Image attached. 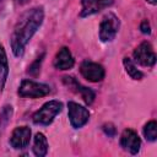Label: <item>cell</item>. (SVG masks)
<instances>
[{
    "label": "cell",
    "mask_w": 157,
    "mask_h": 157,
    "mask_svg": "<svg viewBox=\"0 0 157 157\" xmlns=\"http://www.w3.org/2000/svg\"><path fill=\"white\" fill-rule=\"evenodd\" d=\"M43 18L44 11L42 6L27 10L18 17L11 34V48L15 56L23 55L25 47L31 40L32 36L37 32V29L40 27Z\"/></svg>",
    "instance_id": "cell-1"
},
{
    "label": "cell",
    "mask_w": 157,
    "mask_h": 157,
    "mask_svg": "<svg viewBox=\"0 0 157 157\" xmlns=\"http://www.w3.org/2000/svg\"><path fill=\"white\" fill-rule=\"evenodd\" d=\"M63 103L59 101H49L44 103L34 114H33V123L40 125H49L54 118L61 112Z\"/></svg>",
    "instance_id": "cell-2"
},
{
    "label": "cell",
    "mask_w": 157,
    "mask_h": 157,
    "mask_svg": "<svg viewBox=\"0 0 157 157\" xmlns=\"http://www.w3.org/2000/svg\"><path fill=\"white\" fill-rule=\"evenodd\" d=\"M50 93V87L45 83L23 80L18 87V94L23 98H39Z\"/></svg>",
    "instance_id": "cell-3"
},
{
    "label": "cell",
    "mask_w": 157,
    "mask_h": 157,
    "mask_svg": "<svg viewBox=\"0 0 157 157\" xmlns=\"http://www.w3.org/2000/svg\"><path fill=\"white\" fill-rule=\"evenodd\" d=\"M120 27V21L119 18L109 12L108 15H105L99 25V39L102 42H110L115 38L118 31Z\"/></svg>",
    "instance_id": "cell-4"
},
{
    "label": "cell",
    "mask_w": 157,
    "mask_h": 157,
    "mask_svg": "<svg viewBox=\"0 0 157 157\" xmlns=\"http://www.w3.org/2000/svg\"><path fill=\"white\" fill-rule=\"evenodd\" d=\"M67 110H69V120L72 128L80 129L82 128L90 119V112L83 105L76 103V102H69L67 103Z\"/></svg>",
    "instance_id": "cell-5"
},
{
    "label": "cell",
    "mask_w": 157,
    "mask_h": 157,
    "mask_svg": "<svg viewBox=\"0 0 157 157\" xmlns=\"http://www.w3.org/2000/svg\"><path fill=\"white\" fill-rule=\"evenodd\" d=\"M134 59L142 66H153L156 63V54L152 49V45L148 42H142L134 50Z\"/></svg>",
    "instance_id": "cell-6"
},
{
    "label": "cell",
    "mask_w": 157,
    "mask_h": 157,
    "mask_svg": "<svg viewBox=\"0 0 157 157\" xmlns=\"http://www.w3.org/2000/svg\"><path fill=\"white\" fill-rule=\"evenodd\" d=\"M80 72L86 80L91 82H99L104 78V75H105L103 66L91 60L82 61V64L80 65Z\"/></svg>",
    "instance_id": "cell-7"
},
{
    "label": "cell",
    "mask_w": 157,
    "mask_h": 157,
    "mask_svg": "<svg viewBox=\"0 0 157 157\" xmlns=\"http://www.w3.org/2000/svg\"><path fill=\"white\" fill-rule=\"evenodd\" d=\"M120 146L131 155H136L140 151L141 140L132 129H125L120 136Z\"/></svg>",
    "instance_id": "cell-8"
},
{
    "label": "cell",
    "mask_w": 157,
    "mask_h": 157,
    "mask_svg": "<svg viewBox=\"0 0 157 157\" xmlns=\"http://www.w3.org/2000/svg\"><path fill=\"white\" fill-rule=\"evenodd\" d=\"M29 140H31V129L28 126H18L11 134L10 145L16 150L25 148L28 146Z\"/></svg>",
    "instance_id": "cell-9"
},
{
    "label": "cell",
    "mask_w": 157,
    "mask_h": 157,
    "mask_svg": "<svg viewBox=\"0 0 157 157\" xmlns=\"http://www.w3.org/2000/svg\"><path fill=\"white\" fill-rule=\"evenodd\" d=\"M63 81H64V83H65L71 91H75V92L80 93L86 104L90 105V104L93 103V101H94V92H93L91 88L81 86V85H80L74 77H71V76H64V77H63Z\"/></svg>",
    "instance_id": "cell-10"
},
{
    "label": "cell",
    "mask_w": 157,
    "mask_h": 157,
    "mask_svg": "<svg viewBox=\"0 0 157 157\" xmlns=\"http://www.w3.org/2000/svg\"><path fill=\"white\" fill-rule=\"evenodd\" d=\"M112 4L113 0H81L82 10L80 12V17H87L97 13L101 10L110 6Z\"/></svg>",
    "instance_id": "cell-11"
},
{
    "label": "cell",
    "mask_w": 157,
    "mask_h": 157,
    "mask_svg": "<svg viewBox=\"0 0 157 157\" xmlns=\"http://www.w3.org/2000/svg\"><path fill=\"white\" fill-rule=\"evenodd\" d=\"M53 64H54L55 69H58V70H69L74 66L75 60H74L71 52L69 50L67 47H63L61 49H59Z\"/></svg>",
    "instance_id": "cell-12"
},
{
    "label": "cell",
    "mask_w": 157,
    "mask_h": 157,
    "mask_svg": "<svg viewBox=\"0 0 157 157\" xmlns=\"http://www.w3.org/2000/svg\"><path fill=\"white\" fill-rule=\"evenodd\" d=\"M9 76V63H7V56L4 47L0 44V94L4 91L6 80Z\"/></svg>",
    "instance_id": "cell-13"
},
{
    "label": "cell",
    "mask_w": 157,
    "mask_h": 157,
    "mask_svg": "<svg viewBox=\"0 0 157 157\" xmlns=\"http://www.w3.org/2000/svg\"><path fill=\"white\" fill-rule=\"evenodd\" d=\"M48 152V141L44 134L37 132L34 136V144H33V153L37 157H44Z\"/></svg>",
    "instance_id": "cell-14"
},
{
    "label": "cell",
    "mask_w": 157,
    "mask_h": 157,
    "mask_svg": "<svg viewBox=\"0 0 157 157\" xmlns=\"http://www.w3.org/2000/svg\"><path fill=\"white\" fill-rule=\"evenodd\" d=\"M123 64H124L125 71L128 72V75H129L131 78H134V80H141V78L144 77V74L136 67V65L134 64V61H132L130 58L125 56V58L123 59Z\"/></svg>",
    "instance_id": "cell-15"
},
{
    "label": "cell",
    "mask_w": 157,
    "mask_h": 157,
    "mask_svg": "<svg viewBox=\"0 0 157 157\" xmlns=\"http://www.w3.org/2000/svg\"><path fill=\"white\" fill-rule=\"evenodd\" d=\"M12 113H13V109L10 104H6L2 107L1 112H0V132H2V130L7 126L11 117H12Z\"/></svg>",
    "instance_id": "cell-16"
},
{
    "label": "cell",
    "mask_w": 157,
    "mask_h": 157,
    "mask_svg": "<svg viewBox=\"0 0 157 157\" xmlns=\"http://www.w3.org/2000/svg\"><path fill=\"white\" fill-rule=\"evenodd\" d=\"M144 135L148 141H156L157 139V123L155 120L148 121L144 126Z\"/></svg>",
    "instance_id": "cell-17"
},
{
    "label": "cell",
    "mask_w": 157,
    "mask_h": 157,
    "mask_svg": "<svg viewBox=\"0 0 157 157\" xmlns=\"http://www.w3.org/2000/svg\"><path fill=\"white\" fill-rule=\"evenodd\" d=\"M43 58H44V53L40 54V56H38V58L31 64V66L28 67V71H27L29 75H32V76H37V75H38V72H39V67H40V63H42Z\"/></svg>",
    "instance_id": "cell-18"
},
{
    "label": "cell",
    "mask_w": 157,
    "mask_h": 157,
    "mask_svg": "<svg viewBox=\"0 0 157 157\" xmlns=\"http://www.w3.org/2000/svg\"><path fill=\"white\" fill-rule=\"evenodd\" d=\"M103 131H104L105 135H108V136H114V135H115V128H114V125L110 124V123L103 125Z\"/></svg>",
    "instance_id": "cell-19"
},
{
    "label": "cell",
    "mask_w": 157,
    "mask_h": 157,
    "mask_svg": "<svg viewBox=\"0 0 157 157\" xmlns=\"http://www.w3.org/2000/svg\"><path fill=\"white\" fill-rule=\"evenodd\" d=\"M140 29H141V32L145 33V34H150V33H151V27H150V23H148L147 20H145V21L141 22Z\"/></svg>",
    "instance_id": "cell-20"
},
{
    "label": "cell",
    "mask_w": 157,
    "mask_h": 157,
    "mask_svg": "<svg viewBox=\"0 0 157 157\" xmlns=\"http://www.w3.org/2000/svg\"><path fill=\"white\" fill-rule=\"evenodd\" d=\"M147 2H150L151 5H156L157 4V0H146Z\"/></svg>",
    "instance_id": "cell-21"
}]
</instances>
